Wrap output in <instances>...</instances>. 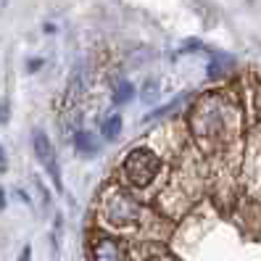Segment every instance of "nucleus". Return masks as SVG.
Masks as SVG:
<instances>
[{"label":"nucleus","instance_id":"obj_1","mask_svg":"<svg viewBox=\"0 0 261 261\" xmlns=\"http://www.w3.org/2000/svg\"><path fill=\"white\" fill-rule=\"evenodd\" d=\"M159 172H161V161L148 148H137L124 159V174L129 177L135 188H148Z\"/></svg>","mask_w":261,"mask_h":261},{"label":"nucleus","instance_id":"obj_2","mask_svg":"<svg viewBox=\"0 0 261 261\" xmlns=\"http://www.w3.org/2000/svg\"><path fill=\"white\" fill-rule=\"evenodd\" d=\"M137 214H140V208H137V203L132 201V198H127L124 193H114L109 198V203H106V219H109L114 227H127L137 219Z\"/></svg>","mask_w":261,"mask_h":261},{"label":"nucleus","instance_id":"obj_3","mask_svg":"<svg viewBox=\"0 0 261 261\" xmlns=\"http://www.w3.org/2000/svg\"><path fill=\"white\" fill-rule=\"evenodd\" d=\"M32 143H35V156L40 159V164L50 172V177H53V185H56V190L61 193L64 190V185H61V172H58V161H56V153H53V145H50V140H48V135H45L42 129H35V135H32Z\"/></svg>","mask_w":261,"mask_h":261},{"label":"nucleus","instance_id":"obj_4","mask_svg":"<svg viewBox=\"0 0 261 261\" xmlns=\"http://www.w3.org/2000/svg\"><path fill=\"white\" fill-rule=\"evenodd\" d=\"M95 261H127V251L119 240L100 238L95 243Z\"/></svg>","mask_w":261,"mask_h":261},{"label":"nucleus","instance_id":"obj_5","mask_svg":"<svg viewBox=\"0 0 261 261\" xmlns=\"http://www.w3.org/2000/svg\"><path fill=\"white\" fill-rule=\"evenodd\" d=\"M71 143H74V148L82 153V156H95V153L100 150V143L95 140L90 132H85V129H80V132H74V137H71Z\"/></svg>","mask_w":261,"mask_h":261},{"label":"nucleus","instance_id":"obj_6","mask_svg":"<svg viewBox=\"0 0 261 261\" xmlns=\"http://www.w3.org/2000/svg\"><path fill=\"white\" fill-rule=\"evenodd\" d=\"M87 87H90V69H87V64H80L69 76V90H74V93L80 95Z\"/></svg>","mask_w":261,"mask_h":261},{"label":"nucleus","instance_id":"obj_7","mask_svg":"<svg viewBox=\"0 0 261 261\" xmlns=\"http://www.w3.org/2000/svg\"><path fill=\"white\" fill-rule=\"evenodd\" d=\"M229 66H232V58L224 56V53L211 50V64H208V76H211V80H217V76H222Z\"/></svg>","mask_w":261,"mask_h":261},{"label":"nucleus","instance_id":"obj_8","mask_svg":"<svg viewBox=\"0 0 261 261\" xmlns=\"http://www.w3.org/2000/svg\"><path fill=\"white\" fill-rule=\"evenodd\" d=\"M153 58H156V50H153V48H145V45H143V48H137L135 53H129L127 64H129L132 69H140V66H148Z\"/></svg>","mask_w":261,"mask_h":261},{"label":"nucleus","instance_id":"obj_9","mask_svg":"<svg viewBox=\"0 0 261 261\" xmlns=\"http://www.w3.org/2000/svg\"><path fill=\"white\" fill-rule=\"evenodd\" d=\"M100 129H103V137H106V140H116L119 132H121V116L114 114V116H109V119H103Z\"/></svg>","mask_w":261,"mask_h":261},{"label":"nucleus","instance_id":"obj_10","mask_svg":"<svg viewBox=\"0 0 261 261\" xmlns=\"http://www.w3.org/2000/svg\"><path fill=\"white\" fill-rule=\"evenodd\" d=\"M132 98H135V87H132L129 82L121 80V82L114 87V106H124V103H129Z\"/></svg>","mask_w":261,"mask_h":261},{"label":"nucleus","instance_id":"obj_11","mask_svg":"<svg viewBox=\"0 0 261 261\" xmlns=\"http://www.w3.org/2000/svg\"><path fill=\"white\" fill-rule=\"evenodd\" d=\"M140 98L150 106V103H156V98H159V82L156 80H145L143 82V90H140Z\"/></svg>","mask_w":261,"mask_h":261},{"label":"nucleus","instance_id":"obj_12","mask_svg":"<svg viewBox=\"0 0 261 261\" xmlns=\"http://www.w3.org/2000/svg\"><path fill=\"white\" fill-rule=\"evenodd\" d=\"M8 119H11L8 103H6V100H0V124H8Z\"/></svg>","mask_w":261,"mask_h":261},{"label":"nucleus","instance_id":"obj_13","mask_svg":"<svg viewBox=\"0 0 261 261\" xmlns=\"http://www.w3.org/2000/svg\"><path fill=\"white\" fill-rule=\"evenodd\" d=\"M40 66H42V58H32V61H27V71H29V74L40 71Z\"/></svg>","mask_w":261,"mask_h":261},{"label":"nucleus","instance_id":"obj_14","mask_svg":"<svg viewBox=\"0 0 261 261\" xmlns=\"http://www.w3.org/2000/svg\"><path fill=\"white\" fill-rule=\"evenodd\" d=\"M8 169V164H6V150H3V145H0V172H6Z\"/></svg>","mask_w":261,"mask_h":261},{"label":"nucleus","instance_id":"obj_15","mask_svg":"<svg viewBox=\"0 0 261 261\" xmlns=\"http://www.w3.org/2000/svg\"><path fill=\"white\" fill-rule=\"evenodd\" d=\"M29 256H32V248H29V245H24V251H21L19 261H29Z\"/></svg>","mask_w":261,"mask_h":261},{"label":"nucleus","instance_id":"obj_16","mask_svg":"<svg viewBox=\"0 0 261 261\" xmlns=\"http://www.w3.org/2000/svg\"><path fill=\"white\" fill-rule=\"evenodd\" d=\"M3 208H6V190L0 188V211H3Z\"/></svg>","mask_w":261,"mask_h":261}]
</instances>
